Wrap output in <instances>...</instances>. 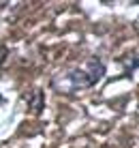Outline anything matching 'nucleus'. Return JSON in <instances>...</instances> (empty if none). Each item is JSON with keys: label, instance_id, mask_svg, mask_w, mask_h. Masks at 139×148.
Segmentation results:
<instances>
[{"label": "nucleus", "instance_id": "f257e3e1", "mask_svg": "<svg viewBox=\"0 0 139 148\" xmlns=\"http://www.w3.org/2000/svg\"><path fill=\"white\" fill-rule=\"evenodd\" d=\"M107 73V64L101 56H90L81 64H73L62 71H58L56 75H51L49 86L51 90H56L58 95L73 97L81 90L94 88L96 84L103 79V75Z\"/></svg>", "mask_w": 139, "mask_h": 148}, {"label": "nucleus", "instance_id": "f03ea898", "mask_svg": "<svg viewBox=\"0 0 139 148\" xmlns=\"http://www.w3.org/2000/svg\"><path fill=\"white\" fill-rule=\"evenodd\" d=\"M26 103H28V108L34 114H41V110L45 108V97H43L41 90H32V92H28V97H26Z\"/></svg>", "mask_w": 139, "mask_h": 148}, {"label": "nucleus", "instance_id": "7ed1b4c3", "mask_svg": "<svg viewBox=\"0 0 139 148\" xmlns=\"http://www.w3.org/2000/svg\"><path fill=\"white\" fill-rule=\"evenodd\" d=\"M122 64H124V75H126V77H131V73L139 67V54L133 52V54L124 56V58H122Z\"/></svg>", "mask_w": 139, "mask_h": 148}, {"label": "nucleus", "instance_id": "20e7f679", "mask_svg": "<svg viewBox=\"0 0 139 148\" xmlns=\"http://www.w3.org/2000/svg\"><path fill=\"white\" fill-rule=\"evenodd\" d=\"M2 101H4V99H2V95H0V103H2Z\"/></svg>", "mask_w": 139, "mask_h": 148}]
</instances>
